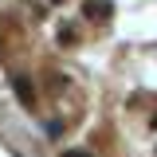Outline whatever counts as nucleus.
Wrapping results in <instances>:
<instances>
[{
  "label": "nucleus",
  "instance_id": "obj_1",
  "mask_svg": "<svg viewBox=\"0 0 157 157\" xmlns=\"http://www.w3.org/2000/svg\"><path fill=\"white\" fill-rule=\"evenodd\" d=\"M67 157H86V153H67Z\"/></svg>",
  "mask_w": 157,
  "mask_h": 157
}]
</instances>
